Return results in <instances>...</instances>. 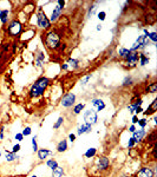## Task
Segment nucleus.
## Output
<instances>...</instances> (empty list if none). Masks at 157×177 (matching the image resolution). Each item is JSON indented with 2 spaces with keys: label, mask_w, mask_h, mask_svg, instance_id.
<instances>
[{
  "label": "nucleus",
  "mask_w": 157,
  "mask_h": 177,
  "mask_svg": "<svg viewBox=\"0 0 157 177\" xmlns=\"http://www.w3.org/2000/svg\"><path fill=\"white\" fill-rule=\"evenodd\" d=\"M14 138H16L18 142H21V141H24V136H23V134H21V132H18V134H16V137H14Z\"/></svg>",
  "instance_id": "obj_41"
},
{
  "label": "nucleus",
  "mask_w": 157,
  "mask_h": 177,
  "mask_svg": "<svg viewBox=\"0 0 157 177\" xmlns=\"http://www.w3.org/2000/svg\"><path fill=\"white\" fill-rule=\"evenodd\" d=\"M57 5H58L59 7H62V8H64V6H65V1H62V0H58V1H57Z\"/></svg>",
  "instance_id": "obj_48"
},
{
  "label": "nucleus",
  "mask_w": 157,
  "mask_h": 177,
  "mask_svg": "<svg viewBox=\"0 0 157 177\" xmlns=\"http://www.w3.org/2000/svg\"><path fill=\"white\" fill-rule=\"evenodd\" d=\"M63 11H64V8L59 7L58 5H56V6L53 7V10H52V12H51V16H50V18H49L50 21H51V24H52V23H56L57 20H58V19L62 17Z\"/></svg>",
  "instance_id": "obj_8"
},
{
  "label": "nucleus",
  "mask_w": 157,
  "mask_h": 177,
  "mask_svg": "<svg viewBox=\"0 0 157 177\" xmlns=\"http://www.w3.org/2000/svg\"><path fill=\"white\" fill-rule=\"evenodd\" d=\"M31 177H38V176H37V175H32Z\"/></svg>",
  "instance_id": "obj_52"
},
{
  "label": "nucleus",
  "mask_w": 157,
  "mask_h": 177,
  "mask_svg": "<svg viewBox=\"0 0 157 177\" xmlns=\"http://www.w3.org/2000/svg\"><path fill=\"white\" fill-rule=\"evenodd\" d=\"M91 130H92V125H89V124H82L79 128H78V130H77V135H79V136H82V135H84V134H89V132H91Z\"/></svg>",
  "instance_id": "obj_16"
},
{
  "label": "nucleus",
  "mask_w": 157,
  "mask_h": 177,
  "mask_svg": "<svg viewBox=\"0 0 157 177\" xmlns=\"http://www.w3.org/2000/svg\"><path fill=\"white\" fill-rule=\"evenodd\" d=\"M0 157H1V149H0Z\"/></svg>",
  "instance_id": "obj_53"
},
{
  "label": "nucleus",
  "mask_w": 157,
  "mask_h": 177,
  "mask_svg": "<svg viewBox=\"0 0 157 177\" xmlns=\"http://www.w3.org/2000/svg\"><path fill=\"white\" fill-rule=\"evenodd\" d=\"M135 145H136V142L134 141V138L131 137V138H129V141H128V149H134L135 148Z\"/></svg>",
  "instance_id": "obj_40"
},
{
  "label": "nucleus",
  "mask_w": 157,
  "mask_h": 177,
  "mask_svg": "<svg viewBox=\"0 0 157 177\" xmlns=\"http://www.w3.org/2000/svg\"><path fill=\"white\" fill-rule=\"evenodd\" d=\"M143 112V109H142V106H138V108H136L135 109V113L138 116V113H142Z\"/></svg>",
  "instance_id": "obj_47"
},
{
  "label": "nucleus",
  "mask_w": 157,
  "mask_h": 177,
  "mask_svg": "<svg viewBox=\"0 0 157 177\" xmlns=\"http://www.w3.org/2000/svg\"><path fill=\"white\" fill-rule=\"evenodd\" d=\"M46 165L51 169V170H54L57 167H58L59 164H58V162H57L56 159H53V158H51V159H47L46 161Z\"/></svg>",
  "instance_id": "obj_29"
},
{
  "label": "nucleus",
  "mask_w": 157,
  "mask_h": 177,
  "mask_svg": "<svg viewBox=\"0 0 157 177\" xmlns=\"http://www.w3.org/2000/svg\"><path fill=\"white\" fill-rule=\"evenodd\" d=\"M69 141H70L71 143H75V141H76V135H75V134H70V135H69Z\"/></svg>",
  "instance_id": "obj_44"
},
{
  "label": "nucleus",
  "mask_w": 157,
  "mask_h": 177,
  "mask_svg": "<svg viewBox=\"0 0 157 177\" xmlns=\"http://www.w3.org/2000/svg\"><path fill=\"white\" fill-rule=\"evenodd\" d=\"M51 80L47 77H40L39 79H37L34 82V84L31 86L30 91H28V96L31 98H39L44 95V92L46 91V89L49 87Z\"/></svg>",
  "instance_id": "obj_1"
},
{
  "label": "nucleus",
  "mask_w": 157,
  "mask_h": 177,
  "mask_svg": "<svg viewBox=\"0 0 157 177\" xmlns=\"http://www.w3.org/2000/svg\"><path fill=\"white\" fill-rule=\"evenodd\" d=\"M99 4V1H96L93 5H91L90 6V8H89V11H88V14H86V18H91V17H93L95 16V13H96V11H97V5Z\"/></svg>",
  "instance_id": "obj_23"
},
{
  "label": "nucleus",
  "mask_w": 157,
  "mask_h": 177,
  "mask_svg": "<svg viewBox=\"0 0 157 177\" xmlns=\"http://www.w3.org/2000/svg\"><path fill=\"white\" fill-rule=\"evenodd\" d=\"M148 135V132L145 129H139V130H136L134 134H132V138L134 141L137 143H141V142H143V139L145 138V136Z\"/></svg>",
  "instance_id": "obj_11"
},
{
  "label": "nucleus",
  "mask_w": 157,
  "mask_h": 177,
  "mask_svg": "<svg viewBox=\"0 0 157 177\" xmlns=\"http://www.w3.org/2000/svg\"><path fill=\"white\" fill-rule=\"evenodd\" d=\"M97 18L101 20V21H104L105 18H106V12L105 11H101V12H98L97 13Z\"/></svg>",
  "instance_id": "obj_36"
},
{
  "label": "nucleus",
  "mask_w": 157,
  "mask_h": 177,
  "mask_svg": "<svg viewBox=\"0 0 157 177\" xmlns=\"http://www.w3.org/2000/svg\"><path fill=\"white\" fill-rule=\"evenodd\" d=\"M147 91L149 92V93H156L157 92V83L156 82H151L149 85H148V87H147Z\"/></svg>",
  "instance_id": "obj_28"
},
{
  "label": "nucleus",
  "mask_w": 157,
  "mask_h": 177,
  "mask_svg": "<svg viewBox=\"0 0 157 177\" xmlns=\"http://www.w3.org/2000/svg\"><path fill=\"white\" fill-rule=\"evenodd\" d=\"M148 123H149V121H147V118H141V119H138V125L141 126V129H145Z\"/></svg>",
  "instance_id": "obj_34"
},
{
  "label": "nucleus",
  "mask_w": 157,
  "mask_h": 177,
  "mask_svg": "<svg viewBox=\"0 0 157 177\" xmlns=\"http://www.w3.org/2000/svg\"><path fill=\"white\" fill-rule=\"evenodd\" d=\"M132 84H134V79H132V76H126V77L123 79L122 86H123V87H126V86H131Z\"/></svg>",
  "instance_id": "obj_27"
},
{
  "label": "nucleus",
  "mask_w": 157,
  "mask_h": 177,
  "mask_svg": "<svg viewBox=\"0 0 157 177\" xmlns=\"http://www.w3.org/2000/svg\"><path fill=\"white\" fill-rule=\"evenodd\" d=\"M147 37L144 36V34H142V36H139L137 39H136V41L132 44V46L129 49L130 51H132V52H138V50H141V46H142V43H143V40L145 39Z\"/></svg>",
  "instance_id": "obj_13"
},
{
  "label": "nucleus",
  "mask_w": 157,
  "mask_h": 177,
  "mask_svg": "<svg viewBox=\"0 0 157 177\" xmlns=\"http://www.w3.org/2000/svg\"><path fill=\"white\" fill-rule=\"evenodd\" d=\"M138 119H139L138 116H137V115H134V116H132V119H131V123L135 125V124H137V123H138Z\"/></svg>",
  "instance_id": "obj_43"
},
{
  "label": "nucleus",
  "mask_w": 157,
  "mask_h": 177,
  "mask_svg": "<svg viewBox=\"0 0 157 177\" xmlns=\"http://www.w3.org/2000/svg\"><path fill=\"white\" fill-rule=\"evenodd\" d=\"M138 62H139V65L141 66H144V65L149 64L150 58L144 52H138Z\"/></svg>",
  "instance_id": "obj_17"
},
{
  "label": "nucleus",
  "mask_w": 157,
  "mask_h": 177,
  "mask_svg": "<svg viewBox=\"0 0 157 177\" xmlns=\"http://www.w3.org/2000/svg\"><path fill=\"white\" fill-rule=\"evenodd\" d=\"M132 104H134L136 108H138V106H142V104H143V99H141V98H139V99H137L135 103H132Z\"/></svg>",
  "instance_id": "obj_42"
},
{
  "label": "nucleus",
  "mask_w": 157,
  "mask_h": 177,
  "mask_svg": "<svg viewBox=\"0 0 157 177\" xmlns=\"http://www.w3.org/2000/svg\"><path fill=\"white\" fill-rule=\"evenodd\" d=\"M66 64L69 65V67H71L72 70H77L79 67V60L78 59H75V58H69Z\"/></svg>",
  "instance_id": "obj_20"
},
{
  "label": "nucleus",
  "mask_w": 157,
  "mask_h": 177,
  "mask_svg": "<svg viewBox=\"0 0 157 177\" xmlns=\"http://www.w3.org/2000/svg\"><path fill=\"white\" fill-rule=\"evenodd\" d=\"M0 139H4V126L0 128Z\"/></svg>",
  "instance_id": "obj_49"
},
{
  "label": "nucleus",
  "mask_w": 157,
  "mask_h": 177,
  "mask_svg": "<svg viewBox=\"0 0 157 177\" xmlns=\"http://www.w3.org/2000/svg\"><path fill=\"white\" fill-rule=\"evenodd\" d=\"M50 155H52V151L49 150V149H45V148H43V149H38V151H37V156H38L39 161H45Z\"/></svg>",
  "instance_id": "obj_14"
},
{
  "label": "nucleus",
  "mask_w": 157,
  "mask_h": 177,
  "mask_svg": "<svg viewBox=\"0 0 157 177\" xmlns=\"http://www.w3.org/2000/svg\"><path fill=\"white\" fill-rule=\"evenodd\" d=\"M8 13H10L8 10H1L0 11V21H1L3 25H5L8 21Z\"/></svg>",
  "instance_id": "obj_22"
},
{
  "label": "nucleus",
  "mask_w": 157,
  "mask_h": 177,
  "mask_svg": "<svg viewBox=\"0 0 157 177\" xmlns=\"http://www.w3.org/2000/svg\"><path fill=\"white\" fill-rule=\"evenodd\" d=\"M84 108H85V104H84V103H78V104H75V105H73L72 111H73L75 115H79V113L84 110Z\"/></svg>",
  "instance_id": "obj_24"
},
{
  "label": "nucleus",
  "mask_w": 157,
  "mask_h": 177,
  "mask_svg": "<svg viewBox=\"0 0 157 177\" xmlns=\"http://www.w3.org/2000/svg\"><path fill=\"white\" fill-rule=\"evenodd\" d=\"M36 17H37V25H38L39 28H41V30H50L51 21L47 18L46 13L43 11L41 8H39V12L36 14Z\"/></svg>",
  "instance_id": "obj_3"
},
{
  "label": "nucleus",
  "mask_w": 157,
  "mask_h": 177,
  "mask_svg": "<svg viewBox=\"0 0 157 177\" xmlns=\"http://www.w3.org/2000/svg\"><path fill=\"white\" fill-rule=\"evenodd\" d=\"M102 28H103V25H102V24H98L97 27H96L97 31H102Z\"/></svg>",
  "instance_id": "obj_51"
},
{
  "label": "nucleus",
  "mask_w": 157,
  "mask_h": 177,
  "mask_svg": "<svg viewBox=\"0 0 157 177\" xmlns=\"http://www.w3.org/2000/svg\"><path fill=\"white\" fill-rule=\"evenodd\" d=\"M32 148H33V152H37L38 151V149H39V148H38V143H37V136H34L33 138H32Z\"/></svg>",
  "instance_id": "obj_38"
},
{
  "label": "nucleus",
  "mask_w": 157,
  "mask_h": 177,
  "mask_svg": "<svg viewBox=\"0 0 157 177\" xmlns=\"http://www.w3.org/2000/svg\"><path fill=\"white\" fill-rule=\"evenodd\" d=\"M20 149H21L20 144H19V143H17V144H14V145H13V148H12V151H11V152H13V154H18V152L20 151Z\"/></svg>",
  "instance_id": "obj_39"
},
{
  "label": "nucleus",
  "mask_w": 157,
  "mask_h": 177,
  "mask_svg": "<svg viewBox=\"0 0 157 177\" xmlns=\"http://www.w3.org/2000/svg\"><path fill=\"white\" fill-rule=\"evenodd\" d=\"M67 141L66 139H62L58 144H57V152H59V154H62V152H65L66 150H67Z\"/></svg>",
  "instance_id": "obj_19"
},
{
  "label": "nucleus",
  "mask_w": 157,
  "mask_h": 177,
  "mask_svg": "<svg viewBox=\"0 0 157 177\" xmlns=\"http://www.w3.org/2000/svg\"><path fill=\"white\" fill-rule=\"evenodd\" d=\"M130 53V50L129 49H126V47H119V50H118V56L121 57V58H123V59H125L126 58V56Z\"/></svg>",
  "instance_id": "obj_30"
},
{
  "label": "nucleus",
  "mask_w": 157,
  "mask_h": 177,
  "mask_svg": "<svg viewBox=\"0 0 157 177\" xmlns=\"http://www.w3.org/2000/svg\"><path fill=\"white\" fill-rule=\"evenodd\" d=\"M44 62H45L44 52L38 51V52L36 53V66H37V67H43V66H44Z\"/></svg>",
  "instance_id": "obj_15"
},
{
  "label": "nucleus",
  "mask_w": 157,
  "mask_h": 177,
  "mask_svg": "<svg viewBox=\"0 0 157 177\" xmlns=\"http://www.w3.org/2000/svg\"><path fill=\"white\" fill-rule=\"evenodd\" d=\"M96 154H97V149H96V148H89V149L85 151L84 156L86 157V158H93L96 156Z\"/></svg>",
  "instance_id": "obj_25"
},
{
  "label": "nucleus",
  "mask_w": 157,
  "mask_h": 177,
  "mask_svg": "<svg viewBox=\"0 0 157 177\" xmlns=\"http://www.w3.org/2000/svg\"><path fill=\"white\" fill-rule=\"evenodd\" d=\"M157 111V98H155L152 102H151V104L148 106L147 111H144V115H154L155 112Z\"/></svg>",
  "instance_id": "obj_18"
},
{
  "label": "nucleus",
  "mask_w": 157,
  "mask_h": 177,
  "mask_svg": "<svg viewBox=\"0 0 157 177\" xmlns=\"http://www.w3.org/2000/svg\"><path fill=\"white\" fill-rule=\"evenodd\" d=\"M21 30H23V24L18 19H13L10 21V24L7 26V33L11 37H16V36L20 34Z\"/></svg>",
  "instance_id": "obj_4"
},
{
  "label": "nucleus",
  "mask_w": 157,
  "mask_h": 177,
  "mask_svg": "<svg viewBox=\"0 0 157 177\" xmlns=\"http://www.w3.org/2000/svg\"><path fill=\"white\" fill-rule=\"evenodd\" d=\"M91 104H92V106L95 108V111H96V112L103 111V110L105 109V103H104V100L101 99V98H95V99H92V100H91Z\"/></svg>",
  "instance_id": "obj_12"
},
{
  "label": "nucleus",
  "mask_w": 157,
  "mask_h": 177,
  "mask_svg": "<svg viewBox=\"0 0 157 177\" xmlns=\"http://www.w3.org/2000/svg\"><path fill=\"white\" fill-rule=\"evenodd\" d=\"M63 175H64V169L59 165L54 170H52V177H63Z\"/></svg>",
  "instance_id": "obj_26"
},
{
  "label": "nucleus",
  "mask_w": 157,
  "mask_h": 177,
  "mask_svg": "<svg viewBox=\"0 0 157 177\" xmlns=\"http://www.w3.org/2000/svg\"><path fill=\"white\" fill-rule=\"evenodd\" d=\"M155 141H156V131L154 130V131L151 132V134L148 135V142H151V143L155 144Z\"/></svg>",
  "instance_id": "obj_37"
},
{
  "label": "nucleus",
  "mask_w": 157,
  "mask_h": 177,
  "mask_svg": "<svg viewBox=\"0 0 157 177\" xmlns=\"http://www.w3.org/2000/svg\"><path fill=\"white\" fill-rule=\"evenodd\" d=\"M110 167V159L106 156H102L98 158V163H97V168L99 171H105L108 170Z\"/></svg>",
  "instance_id": "obj_10"
},
{
  "label": "nucleus",
  "mask_w": 157,
  "mask_h": 177,
  "mask_svg": "<svg viewBox=\"0 0 157 177\" xmlns=\"http://www.w3.org/2000/svg\"><path fill=\"white\" fill-rule=\"evenodd\" d=\"M155 175H156V167H154V168L143 167L139 169L136 177H155Z\"/></svg>",
  "instance_id": "obj_7"
},
{
  "label": "nucleus",
  "mask_w": 157,
  "mask_h": 177,
  "mask_svg": "<svg viewBox=\"0 0 157 177\" xmlns=\"http://www.w3.org/2000/svg\"><path fill=\"white\" fill-rule=\"evenodd\" d=\"M91 79V75H86V76H84L82 79H80V82H79V84H80V86H86L88 85V82Z\"/></svg>",
  "instance_id": "obj_31"
},
{
  "label": "nucleus",
  "mask_w": 157,
  "mask_h": 177,
  "mask_svg": "<svg viewBox=\"0 0 157 177\" xmlns=\"http://www.w3.org/2000/svg\"><path fill=\"white\" fill-rule=\"evenodd\" d=\"M0 11H1V10H0Z\"/></svg>",
  "instance_id": "obj_54"
},
{
  "label": "nucleus",
  "mask_w": 157,
  "mask_h": 177,
  "mask_svg": "<svg viewBox=\"0 0 157 177\" xmlns=\"http://www.w3.org/2000/svg\"><path fill=\"white\" fill-rule=\"evenodd\" d=\"M128 130H129V132H131V134H134V132H135L137 129H136V126H135L134 124H131V125L129 126V129H128Z\"/></svg>",
  "instance_id": "obj_46"
},
{
  "label": "nucleus",
  "mask_w": 157,
  "mask_h": 177,
  "mask_svg": "<svg viewBox=\"0 0 157 177\" xmlns=\"http://www.w3.org/2000/svg\"><path fill=\"white\" fill-rule=\"evenodd\" d=\"M76 99H77V96L73 92H67L62 97L60 105L63 108H65V109H70V108H72L76 104Z\"/></svg>",
  "instance_id": "obj_5"
},
{
  "label": "nucleus",
  "mask_w": 157,
  "mask_h": 177,
  "mask_svg": "<svg viewBox=\"0 0 157 177\" xmlns=\"http://www.w3.org/2000/svg\"><path fill=\"white\" fill-rule=\"evenodd\" d=\"M62 69H63L64 71H67V70H69V65L65 63V64H63V65H62Z\"/></svg>",
  "instance_id": "obj_50"
},
{
  "label": "nucleus",
  "mask_w": 157,
  "mask_h": 177,
  "mask_svg": "<svg viewBox=\"0 0 157 177\" xmlns=\"http://www.w3.org/2000/svg\"><path fill=\"white\" fill-rule=\"evenodd\" d=\"M5 157H6V162H8V163H11V162H14L16 159H18V158H20L17 154H13V152H11V151H5Z\"/></svg>",
  "instance_id": "obj_21"
},
{
  "label": "nucleus",
  "mask_w": 157,
  "mask_h": 177,
  "mask_svg": "<svg viewBox=\"0 0 157 177\" xmlns=\"http://www.w3.org/2000/svg\"><path fill=\"white\" fill-rule=\"evenodd\" d=\"M44 43L49 50H57L60 45V36L56 31H49L45 34Z\"/></svg>",
  "instance_id": "obj_2"
},
{
  "label": "nucleus",
  "mask_w": 157,
  "mask_h": 177,
  "mask_svg": "<svg viewBox=\"0 0 157 177\" xmlns=\"http://www.w3.org/2000/svg\"><path fill=\"white\" fill-rule=\"evenodd\" d=\"M148 39L151 41V44H156L157 43V32H150L148 36Z\"/></svg>",
  "instance_id": "obj_32"
},
{
  "label": "nucleus",
  "mask_w": 157,
  "mask_h": 177,
  "mask_svg": "<svg viewBox=\"0 0 157 177\" xmlns=\"http://www.w3.org/2000/svg\"><path fill=\"white\" fill-rule=\"evenodd\" d=\"M21 134H23V136L24 137H27V136H31V134H32V130H31V128L30 126H26L23 131H21Z\"/></svg>",
  "instance_id": "obj_35"
},
{
  "label": "nucleus",
  "mask_w": 157,
  "mask_h": 177,
  "mask_svg": "<svg viewBox=\"0 0 157 177\" xmlns=\"http://www.w3.org/2000/svg\"><path fill=\"white\" fill-rule=\"evenodd\" d=\"M63 123H64V117H59L58 119H57V122L54 123V125H53V129L54 130H58L62 125H63Z\"/></svg>",
  "instance_id": "obj_33"
},
{
  "label": "nucleus",
  "mask_w": 157,
  "mask_h": 177,
  "mask_svg": "<svg viewBox=\"0 0 157 177\" xmlns=\"http://www.w3.org/2000/svg\"><path fill=\"white\" fill-rule=\"evenodd\" d=\"M83 119L85 124H89V125H95L98 122V116L97 112L95 110H86L83 115Z\"/></svg>",
  "instance_id": "obj_6"
},
{
  "label": "nucleus",
  "mask_w": 157,
  "mask_h": 177,
  "mask_svg": "<svg viewBox=\"0 0 157 177\" xmlns=\"http://www.w3.org/2000/svg\"><path fill=\"white\" fill-rule=\"evenodd\" d=\"M135 109H136V106H135L134 104L128 105V110H129V112H130V113H134V112H135Z\"/></svg>",
  "instance_id": "obj_45"
},
{
  "label": "nucleus",
  "mask_w": 157,
  "mask_h": 177,
  "mask_svg": "<svg viewBox=\"0 0 157 177\" xmlns=\"http://www.w3.org/2000/svg\"><path fill=\"white\" fill-rule=\"evenodd\" d=\"M125 62H126L128 65H129V67L136 66L137 63H138V52H132V51H130V53L128 54L126 58H125Z\"/></svg>",
  "instance_id": "obj_9"
}]
</instances>
